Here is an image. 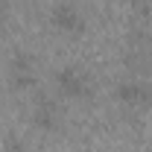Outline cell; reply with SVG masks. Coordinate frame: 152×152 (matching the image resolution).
<instances>
[{"label":"cell","mask_w":152,"mask_h":152,"mask_svg":"<svg viewBox=\"0 0 152 152\" xmlns=\"http://www.w3.org/2000/svg\"><path fill=\"white\" fill-rule=\"evenodd\" d=\"M56 85H58V94L67 96V99H88L94 94L91 79L82 73L79 67H61L56 73Z\"/></svg>","instance_id":"obj_1"},{"label":"cell","mask_w":152,"mask_h":152,"mask_svg":"<svg viewBox=\"0 0 152 152\" xmlns=\"http://www.w3.org/2000/svg\"><path fill=\"white\" fill-rule=\"evenodd\" d=\"M50 20H53L56 29L67 32V35H79L85 29V15L76 9L73 3H58L56 9L50 12Z\"/></svg>","instance_id":"obj_2"},{"label":"cell","mask_w":152,"mask_h":152,"mask_svg":"<svg viewBox=\"0 0 152 152\" xmlns=\"http://www.w3.org/2000/svg\"><path fill=\"white\" fill-rule=\"evenodd\" d=\"M9 82H12V88H18V91L29 88V85L35 82V76H32V58H29V53L18 50L15 56L9 58Z\"/></svg>","instance_id":"obj_3"},{"label":"cell","mask_w":152,"mask_h":152,"mask_svg":"<svg viewBox=\"0 0 152 152\" xmlns=\"http://www.w3.org/2000/svg\"><path fill=\"white\" fill-rule=\"evenodd\" d=\"M117 99L126 105H146L152 94L143 82H123V85H117Z\"/></svg>","instance_id":"obj_4"},{"label":"cell","mask_w":152,"mask_h":152,"mask_svg":"<svg viewBox=\"0 0 152 152\" xmlns=\"http://www.w3.org/2000/svg\"><path fill=\"white\" fill-rule=\"evenodd\" d=\"M32 120H35L38 129H56L58 126V105L50 99V96H41V99L35 102Z\"/></svg>","instance_id":"obj_5"},{"label":"cell","mask_w":152,"mask_h":152,"mask_svg":"<svg viewBox=\"0 0 152 152\" xmlns=\"http://www.w3.org/2000/svg\"><path fill=\"white\" fill-rule=\"evenodd\" d=\"M3 146H6V152H23V143H20V137H15V134H9L3 140Z\"/></svg>","instance_id":"obj_6"}]
</instances>
